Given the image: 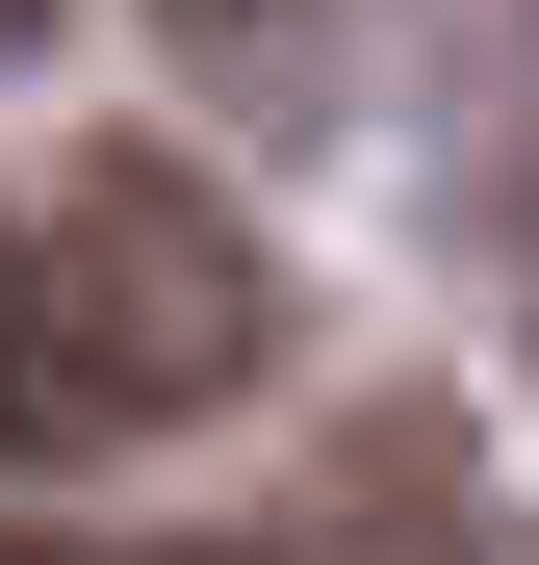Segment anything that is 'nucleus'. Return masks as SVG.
<instances>
[{
  "mask_svg": "<svg viewBox=\"0 0 539 565\" xmlns=\"http://www.w3.org/2000/svg\"><path fill=\"white\" fill-rule=\"evenodd\" d=\"M257 334H283V282H257V232H231L180 154H104V180L52 206V462H104V437H154V412L257 386Z\"/></svg>",
  "mask_w": 539,
  "mask_h": 565,
  "instance_id": "obj_1",
  "label": "nucleus"
},
{
  "mask_svg": "<svg viewBox=\"0 0 539 565\" xmlns=\"http://www.w3.org/2000/svg\"><path fill=\"white\" fill-rule=\"evenodd\" d=\"M0 462H52V232H0Z\"/></svg>",
  "mask_w": 539,
  "mask_h": 565,
  "instance_id": "obj_2",
  "label": "nucleus"
},
{
  "mask_svg": "<svg viewBox=\"0 0 539 565\" xmlns=\"http://www.w3.org/2000/svg\"><path fill=\"white\" fill-rule=\"evenodd\" d=\"M0 565H257V540H0Z\"/></svg>",
  "mask_w": 539,
  "mask_h": 565,
  "instance_id": "obj_3",
  "label": "nucleus"
},
{
  "mask_svg": "<svg viewBox=\"0 0 539 565\" xmlns=\"http://www.w3.org/2000/svg\"><path fill=\"white\" fill-rule=\"evenodd\" d=\"M26 26H52V0H0V52H26Z\"/></svg>",
  "mask_w": 539,
  "mask_h": 565,
  "instance_id": "obj_4",
  "label": "nucleus"
}]
</instances>
